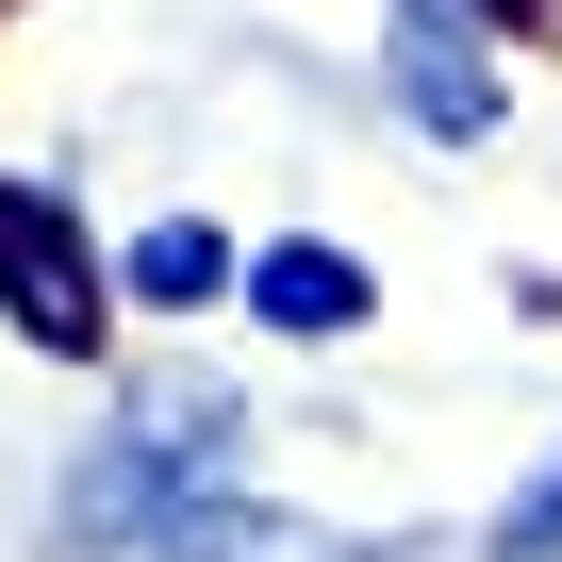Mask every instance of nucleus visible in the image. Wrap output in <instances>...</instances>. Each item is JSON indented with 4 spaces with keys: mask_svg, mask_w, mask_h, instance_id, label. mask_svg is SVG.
Masks as SVG:
<instances>
[{
    "mask_svg": "<svg viewBox=\"0 0 562 562\" xmlns=\"http://www.w3.org/2000/svg\"><path fill=\"white\" fill-rule=\"evenodd\" d=\"M480 562H562V447L496 496V529H480Z\"/></svg>",
    "mask_w": 562,
    "mask_h": 562,
    "instance_id": "nucleus-7",
    "label": "nucleus"
},
{
    "mask_svg": "<svg viewBox=\"0 0 562 562\" xmlns=\"http://www.w3.org/2000/svg\"><path fill=\"white\" fill-rule=\"evenodd\" d=\"M248 348H364L381 331V265L348 232H248Z\"/></svg>",
    "mask_w": 562,
    "mask_h": 562,
    "instance_id": "nucleus-4",
    "label": "nucleus"
},
{
    "mask_svg": "<svg viewBox=\"0 0 562 562\" xmlns=\"http://www.w3.org/2000/svg\"><path fill=\"white\" fill-rule=\"evenodd\" d=\"M116 232L50 182V166H0V331L34 364H116Z\"/></svg>",
    "mask_w": 562,
    "mask_h": 562,
    "instance_id": "nucleus-2",
    "label": "nucleus"
},
{
    "mask_svg": "<svg viewBox=\"0 0 562 562\" xmlns=\"http://www.w3.org/2000/svg\"><path fill=\"white\" fill-rule=\"evenodd\" d=\"M513 34H529V0H381V116L414 149H496L513 133Z\"/></svg>",
    "mask_w": 562,
    "mask_h": 562,
    "instance_id": "nucleus-3",
    "label": "nucleus"
},
{
    "mask_svg": "<svg viewBox=\"0 0 562 562\" xmlns=\"http://www.w3.org/2000/svg\"><path fill=\"white\" fill-rule=\"evenodd\" d=\"M166 562H414V529H331V513H299V496H265V480H232Z\"/></svg>",
    "mask_w": 562,
    "mask_h": 562,
    "instance_id": "nucleus-6",
    "label": "nucleus"
},
{
    "mask_svg": "<svg viewBox=\"0 0 562 562\" xmlns=\"http://www.w3.org/2000/svg\"><path fill=\"white\" fill-rule=\"evenodd\" d=\"M232 480H265L248 381H215V364H116V397L67 430L34 529H50V562H166Z\"/></svg>",
    "mask_w": 562,
    "mask_h": 562,
    "instance_id": "nucleus-1",
    "label": "nucleus"
},
{
    "mask_svg": "<svg viewBox=\"0 0 562 562\" xmlns=\"http://www.w3.org/2000/svg\"><path fill=\"white\" fill-rule=\"evenodd\" d=\"M116 299H133V331H215L248 299V232L232 215H133L116 232Z\"/></svg>",
    "mask_w": 562,
    "mask_h": 562,
    "instance_id": "nucleus-5",
    "label": "nucleus"
}]
</instances>
